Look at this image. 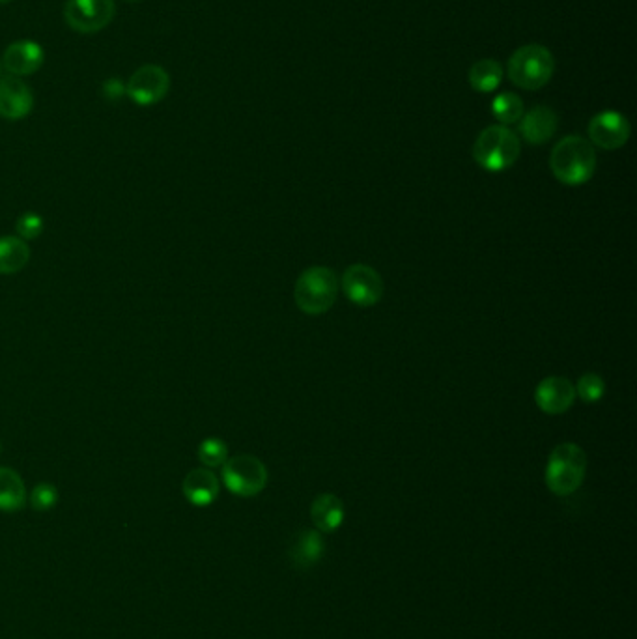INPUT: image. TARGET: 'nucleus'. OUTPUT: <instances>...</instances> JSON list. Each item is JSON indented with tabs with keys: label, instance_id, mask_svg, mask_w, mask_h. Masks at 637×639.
Masks as SVG:
<instances>
[{
	"label": "nucleus",
	"instance_id": "obj_4",
	"mask_svg": "<svg viewBox=\"0 0 637 639\" xmlns=\"http://www.w3.org/2000/svg\"><path fill=\"white\" fill-rule=\"evenodd\" d=\"M587 455L576 443H561L550 455L546 466V486L555 496L574 494L585 479Z\"/></svg>",
	"mask_w": 637,
	"mask_h": 639
},
{
	"label": "nucleus",
	"instance_id": "obj_5",
	"mask_svg": "<svg viewBox=\"0 0 637 639\" xmlns=\"http://www.w3.org/2000/svg\"><path fill=\"white\" fill-rule=\"evenodd\" d=\"M520 139L507 126L482 129L473 144V157L484 171L503 172L510 169L520 157Z\"/></svg>",
	"mask_w": 637,
	"mask_h": 639
},
{
	"label": "nucleus",
	"instance_id": "obj_2",
	"mask_svg": "<svg viewBox=\"0 0 637 639\" xmlns=\"http://www.w3.org/2000/svg\"><path fill=\"white\" fill-rule=\"evenodd\" d=\"M555 58L552 51L540 43H529L514 51L509 58L510 83L524 90H540L552 81Z\"/></svg>",
	"mask_w": 637,
	"mask_h": 639
},
{
	"label": "nucleus",
	"instance_id": "obj_15",
	"mask_svg": "<svg viewBox=\"0 0 637 639\" xmlns=\"http://www.w3.org/2000/svg\"><path fill=\"white\" fill-rule=\"evenodd\" d=\"M219 490V479L212 469L208 468L191 469L182 483L185 499L195 507L212 505L219 497Z\"/></svg>",
	"mask_w": 637,
	"mask_h": 639
},
{
	"label": "nucleus",
	"instance_id": "obj_8",
	"mask_svg": "<svg viewBox=\"0 0 637 639\" xmlns=\"http://www.w3.org/2000/svg\"><path fill=\"white\" fill-rule=\"evenodd\" d=\"M170 90L169 71L157 64H144L133 71L126 85L129 100L139 107H152L165 100Z\"/></svg>",
	"mask_w": 637,
	"mask_h": 639
},
{
	"label": "nucleus",
	"instance_id": "obj_27",
	"mask_svg": "<svg viewBox=\"0 0 637 639\" xmlns=\"http://www.w3.org/2000/svg\"><path fill=\"white\" fill-rule=\"evenodd\" d=\"M8 2H12V0H0V4H8Z\"/></svg>",
	"mask_w": 637,
	"mask_h": 639
},
{
	"label": "nucleus",
	"instance_id": "obj_3",
	"mask_svg": "<svg viewBox=\"0 0 637 639\" xmlns=\"http://www.w3.org/2000/svg\"><path fill=\"white\" fill-rule=\"evenodd\" d=\"M337 296H339L337 273L324 266H314L303 271L294 288L296 305L309 316L327 313L335 305Z\"/></svg>",
	"mask_w": 637,
	"mask_h": 639
},
{
	"label": "nucleus",
	"instance_id": "obj_6",
	"mask_svg": "<svg viewBox=\"0 0 637 639\" xmlns=\"http://www.w3.org/2000/svg\"><path fill=\"white\" fill-rule=\"evenodd\" d=\"M223 483L234 496L255 497L268 484V468L256 456H232L223 466Z\"/></svg>",
	"mask_w": 637,
	"mask_h": 639
},
{
	"label": "nucleus",
	"instance_id": "obj_20",
	"mask_svg": "<svg viewBox=\"0 0 637 639\" xmlns=\"http://www.w3.org/2000/svg\"><path fill=\"white\" fill-rule=\"evenodd\" d=\"M503 81V66L494 58H482L469 70V85L481 94H490Z\"/></svg>",
	"mask_w": 637,
	"mask_h": 639
},
{
	"label": "nucleus",
	"instance_id": "obj_21",
	"mask_svg": "<svg viewBox=\"0 0 637 639\" xmlns=\"http://www.w3.org/2000/svg\"><path fill=\"white\" fill-rule=\"evenodd\" d=\"M492 114L501 126L516 124L524 116V101L512 92H503L492 101Z\"/></svg>",
	"mask_w": 637,
	"mask_h": 639
},
{
	"label": "nucleus",
	"instance_id": "obj_7",
	"mask_svg": "<svg viewBox=\"0 0 637 639\" xmlns=\"http://www.w3.org/2000/svg\"><path fill=\"white\" fill-rule=\"evenodd\" d=\"M114 14V0H66L64 4V21L79 34H96L107 29Z\"/></svg>",
	"mask_w": 637,
	"mask_h": 639
},
{
	"label": "nucleus",
	"instance_id": "obj_28",
	"mask_svg": "<svg viewBox=\"0 0 637 639\" xmlns=\"http://www.w3.org/2000/svg\"><path fill=\"white\" fill-rule=\"evenodd\" d=\"M124 2H141V0H124Z\"/></svg>",
	"mask_w": 637,
	"mask_h": 639
},
{
	"label": "nucleus",
	"instance_id": "obj_12",
	"mask_svg": "<svg viewBox=\"0 0 637 639\" xmlns=\"http://www.w3.org/2000/svg\"><path fill=\"white\" fill-rule=\"evenodd\" d=\"M0 58L8 75L23 79L42 70L45 51L42 45L34 40H17L4 49V55Z\"/></svg>",
	"mask_w": 637,
	"mask_h": 639
},
{
	"label": "nucleus",
	"instance_id": "obj_10",
	"mask_svg": "<svg viewBox=\"0 0 637 639\" xmlns=\"http://www.w3.org/2000/svg\"><path fill=\"white\" fill-rule=\"evenodd\" d=\"M34 109V94L30 86L15 75L0 77V116L4 120L17 122L27 118Z\"/></svg>",
	"mask_w": 637,
	"mask_h": 639
},
{
	"label": "nucleus",
	"instance_id": "obj_24",
	"mask_svg": "<svg viewBox=\"0 0 637 639\" xmlns=\"http://www.w3.org/2000/svg\"><path fill=\"white\" fill-rule=\"evenodd\" d=\"M30 507L34 511L47 512L55 509L58 503V490L55 484L40 483L34 486L29 497Z\"/></svg>",
	"mask_w": 637,
	"mask_h": 639
},
{
	"label": "nucleus",
	"instance_id": "obj_26",
	"mask_svg": "<svg viewBox=\"0 0 637 639\" xmlns=\"http://www.w3.org/2000/svg\"><path fill=\"white\" fill-rule=\"evenodd\" d=\"M2 70H4V66H2V58H0V77H2Z\"/></svg>",
	"mask_w": 637,
	"mask_h": 639
},
{
	"label": "nucleus",
	"instance_id": "obj_29",
	"mask_svg": "<svg viewBox=\"0 0 637 639\" xmlns=\"http://www.w3.org/2000/svg\"><path fill=\"white\" fill-rule=\"evenodd\" d=\"M0 451H2V445H0Z\"/></svg>",
	"mask_w": 637,
	"mask_h": 639
},
{
	"label": "nucleus",
	"instance_id": "obj_11",
	"mask_svg": "<svg viewBox=\"0 0 637 639\" xmlns=\"http://www.w3.org/2000/svg\"><path fill=\"white\" fill-rule=\"evenodd\" d=\"M589 139L602 150H619L630 139V124L617 111H604L589 122Z\"/></svg>",
	"mask_w": 637,
	"mask_h": 639
},
{
	"label": "nucleus",
	"instance_id": "obj_22",
	"mask_svg": "<svg viewBox=\"0 0 637 639\" xmlns=\"http://www.w3.org/2000/svg\"><path fill=\"white\" fill-rule=\"evenodd\" d=\"M228 458V445L221 438H206L199 445V460L204 468H223Z\"/></svg>",
	"mask_w": 637,
	"mask_h": 639
},
{
	"label": "nucleus",
	"instance_id": "obj_17",
	"mask_svg": "<svg viewBox=\"0 0 637 639\" xmlns=\"http://www.w3.org/2000/svg\"><path fill=\"white\" fill-rule=\"evenodd\" d=\"M344 503L335 494H320L311 507V520L320 533H333L344 522Z\"/></svg>",
	"mask_w": 637,
	"mask_h": 639
},
{
	"label": "nucleus",
	"instance_id": "obj_23",
	"mask_svg": "<svg viewBox=\"0 0 637 639\" xmlns=\"http://www.w3.org/2000/svg\"><path fill=\"white\" fill-rule=\"evenodd\" d=\"M604 393H606V382L602 380V376L593 374V372L583 374L578 382V387H576V395L587 404L598 402L600 398L604 397Z\"/></svg>",
	"mask_w": 637,
	"mask_h": 639
},
{
	"label": "nucleus",
	"instance_id": "obj_18",
	"mask_svg": "<svg viewBox=\"0 0 637 639\" xmlns=\"http://www.w3.org/2000/svg\"><path fill=\"white\" fill-rule=\"evenodd\" d=\"M27 486L12 468H0V511L17 512L27 505Z\"/></svg>",
	"mask_w": 637,
	"mask_h": 639
},
{
	"label": "nucleus",
	"instance_id": "obj_13",
	"mask_svg": "<svg viewBox=\"0 0 637 639\" xmlns=\"http://www.w3.org/2000/svg\"><path fill=\"white\" fill-rule=\"evenodd\" d=\"M576 400V387L567 378L550 376L538 384L535 402L538 408L548 415H559L572 408Z\"/></svg>",
	"mask_w": 637,
	"mask_h": 639
},
{
	"label": "nucleus",
	"instance_id": "obj_25",
	"mask_svg": "<svg viewBox=\"0 0 637 639\" xmlns=\"http://www.w3.org/2000/svg\"><path fill=\"white\" fill-rule=\"evenodd\" d=\"M43 228H45V221L40 217V213L25 212L23 215H19V219L15 221L17 236H19L21 240H25V242L40 238Z\"/></svg>",
	"mask_w": 637,
	"mask_h": 639
},
{
	"label": "nucleus",
	"instance_id": "obj_16",
	"mask_svg": "<svg viewBox=\"0 0 637 639\" xmlns=\"http://www.w3.org/2000/svg\"><path fill=\"white\" fill-rule=\"evenodd\" d=\"M324 550H326V542L322 539L320 531L303 529L298 535H294L292 544L288 548V555L296 567L311 568L322 559Z\"/></svg>",
	"mask_w": 637,
	"mask_h": 639
},
{
	"label": "nucleus",
	"instance_id": "obj_19",
	"mask_svg": "<svg viewBox=\"0 0 637 639\" xmlns=\"http://www.w3.org/2000/svg\"><path fill=\"white\" fill-rule=\"evenodd\" d=\"M29 243L19 236H2L0 238V275H15L25 270L30 262Z\"/></svg>",
	"mask_w": 637,
	"mask_h": 639
},
{
	"label": "nucleus",
	"instance_id": "obj_14",
	"mask_svg": "<svg viewBox=\"0 0 637 639\" xmlns=\"http://www.w3.org/2000/svg\"><path fill=\"white\" fill-rule=\"evenodd\" d=\"M557 128H559L557 113L546 105L533 107L529 113L520 118V135L524 137L525 142L535 146L550 141Z\"/></svg>",
	"mask_w": 637,
	"mask_h": 639
},
{
	"label": "nucleus",
	"instance_id": "obj_1",
	"mask_svg": "<svg viewBox=\"0 0 637 639\" xmlns=\"http://www.w3.org/2000/svg\"><path fill=\"white\" fill-rule=\"evenodd\" d=\"M550 169L561 184L581 185L589 182L596 171L593 144L578 135H568L555 144L550 157Z\"/></svg>",
	"mask_w": 637,
	"mask_h": 639
},
{
	"label": "nucleus",
	"instance_id": "obj_9",
	"mask_svg": "<svg viewBox=\"0 0 637 639\" xmlns=\"http://www.w3.org/2000/svg\"><path fill=\"white\" fill-rule=\"evenodd\" d=\"M342 292L357 307H374L383 296L382 275L367 264H354L342 275Z\"/></svg>",
	"mask_w": 637,
	"mask_h": 639
}]
</instances>
